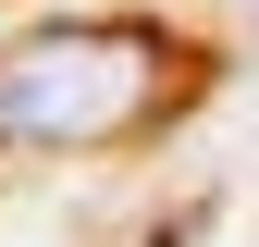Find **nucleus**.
Segmentation results:
<instances>
[{"instance_id":"obj_1","label":"nucleus","mask_w":259,"mask_h":247,"mask_svg":"<svg viewBox=\"0 0 259 247\" xmlns=\"http://www.w3.org/2000/svg\"><path fill=\"white\" fill-rule=\"evenodd\" d=\"M185 87L198 62L160 25H50L0 50V148H123Z\"/></svg>"}]
</instances>
